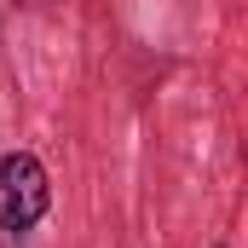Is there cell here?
<instances>
[{
    "label": "cell",
    "instance_id": "1",
    "mask_svg": "<svg viewBox=\"0 0 248 248\" xmlns=\"http://www.w3.org/2000/svg\"><path fill=\"white\" fill-rule=\"evenodd\" d=\"M46 208H52V179H46L41 156H29V150L0 156V231L23 237L46 219Z\"/></svg>",
    "mask_w": 248,
    "mask_h": 248
},
{
    "label": "cell",
    "instance_id": "2",
    "mask_svg": "<svg viewBox=\"0 0 248 248\" xmlns=\"http://www.w3.org/2000/svg\"><path fill=\"white\" fill-rule=\"evenodd\" d=\"M23 6H41V0H23Z\"/></svg>",
    "mask_w": 248,
    "mask_h": 248
},
{
    "label": "cell",
    "instance_id": "3",
    "mask_svg": "<svg viewBox=\"0 0 248 248\" xmlns=\"http://www.w3.org/2000/svg\"><path fill=\"white\" fill-rule=\"evenodd\" d=\"M219 248H225V243H219Z\"/></svg>",
    "mask_w": 248,
    "mask_h": 248
}]
</instances>
